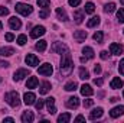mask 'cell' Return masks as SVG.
<instances>
[{"label": "cell", "mask_w": 124, "mask_h": 123, "mask_svg": "<svg viewBox=\"0 0 124 123\" xmlns=\"http://www.w3.org/2000/svg\"><path fill=\"white\" fill-rule=\"evenodd\" d=\"M102 113H104L102 107H97V109H94L93 112L90 113V119H91V120H95V119H100V117L102 116Z\"/></svg>", "instance_id": "cell-16"}, {"label": "cell", "mask_w": 124, "mask_h": 123, "mask_svg": "<svg viewBox=\"0 0 124 123\" xmlns=\"http://www.w3.org/2000/svg\"><path fill=\"white\" fill-rule=\"evenodd\" d=\"M87 31H75L74 32V39L77 41V42H84L85 39H87Z\"/></svg>", "instance_id": "cell-10"}, {"label": "cell", "mask_w": 124, "mask_h": 123, "mask_svg": "<svg viewBox=\"0 0 124 123\" xmlns=\"http://www.w3.org/2000/svg\"><path fill=\"white\" fill-rule=\"evenodd\" d=\"M102 83H104V80H102V78H95V80H94V84H95V86H98V87H101V86H102Z\"/></svg>", "instance_id": "cell-42"}, {"label": "cell", "mask_w": 124, "mask_h": 123, "mask_svg": "<svg viewBox=\"0 0 124 123\" xmlns=\"http://www.w3.org/2000/svg\"><path fill=\"white\" fill-rule=\"evenodd\" d=\"M82 54H84V57L87 60H93L94 58V49L91 46H84L82 48Z\"/></svg>", "instance_id": "cell-19"}, {"label": "cell", "mask_w": 124, "mask_h": 123, "mask_svg": "<svg viewBox=\"0 0 124 123\" xmlns=\"http://www.w3.org/2000/svg\"><path fill=\"white\" fill-rule=\"evenodd\" d=\"M9 26H10L12 29L17 31V29H20L22 22H20V19H17L16 16H13V18H10V19H9Z\"/></svg>", "instance_id": "cell-9"}, {"label": "cell", "mask_w": 124, "mask_h": 123, "mask_svg": "<svg viewBox=\"0 0 124 123\" xmlns=\"http://www.w3.org/2000/svg\"><path fill=\"white\" fill-rule=\"evenodd\" d=\"M117 19H118L120 23H124V9H120L117 12Z\"/></svg>", "instance_id": "cell-36"}, {"label": "cell", "mask_w": 124, "mask_h": 123, "mask_svg": "<svg viewBox=\"0 0 124 123\" xmlns=\"http://www.w3.org/2000/svg\"><path fill=\"white\" fill-rule=\"evenodd\" d=\"M104 12H105V13H113V12H116V4H114V3L105 4V6H104Z\"/></svg>", "instance_id": "cell-31"}, {"label": "cell", "mask_w": 124, "mask_h": 123, "mask_svg": "<svg viewBox=\"0 0 124 123\" xmlns=\"http://www.w3.org/2000/svg\"><path fill=\"white\" fill-rule=\"evenodd\" d=\"M51 49L55 52V54H69V48L65 45V44H62V42H54L52 44V46H51Z\"/></svg>", "instance_id": "cell-3"}, {"label": "cell", "mask_w": 124, "mask_h": 123, "mask_svg": "<svg viewBox=\"0 0 124 123\" xmlns=\"http://www.w3.org/2000/svg\"><path fill=\"white\" fill-rule=\"evenodd\" d=\"M38 72L40 74V75H51L52 72H54V68H52V65L51 64H43V65H40L39 68H38Z\"/></svg>", "instance_id": "cell-5"}, {"label": "cell", "mask_w": 124, "mask_h": 123, "mask_svg": "<svg viewBox=\"0 0 124 123\" xmlns=\"http://www.w3.org/2000/svg\"><path fill=\"white\" fill-rule=\"evenodd\" d=\"M71 120V114L69 113H62L58 116V123H68Z\"/></svg>", "instance_id": "cell-27"}, {"label": "cell", "mask_w": 124, "mask_h": 123, "mask_svg": "<svg viewBox=\"0 0 124 123\" xmlns=\"http://www.w3.org/2000/svg\"><path fill=\"white\" fill-rule=\"evenodd\" d=\"M33 119H35V116H33L32 112H25V113L22 114V122L23 123H32Z\"/></svg>", "instance_id": "cell-20"}, {"label": "cell", "mask_w": 124, "mask_h": 123, "mask_svg": "<svg viewBox=\"0 0 124 123\" xmlns=\"http://www.w3.org/2000/svg\"><path fill=\"white\" fill-rule=\"evenodd\" d=\"M74 19H75V23H82V20H84V12L82 10H77L75 13H74Z\"/></svg>", "instance_id": "cell-22"}, {"label": "cell", "mask_w": 124, "mask_h": 123, "mask_svg": "<svg viewBox=\"0 0 124 123\" xmlns=\"http://www.w3.org/2000/svg\"><path fill=\"white\" fill-rule=\"evenodd\" d=\"M25 61H26L28 65H31V67H36V65L39 64V58H38L36 55H33V54H28Z\"/></svg>", "instance_id": "cell-12"}, {"label": "cell", "mask_w": 124, "mask_h": 123, "mask_svg": "<svg viewBox=\"0 0 124 123\" xmlns=\"http://www.w3.org/2000/svg\"><path fill=\"white\" fill-rule=\"evenodd\" d=\"M49 90H51V83H49V81H43V83L40 84V87H39V93H40V94H46Z\"/></svg>", "instance_id": "cell-21"}, {"label": "cell", "mask_w": 124, "mask_h": 123, "mask_svg": "<svg viewBox=\"0 0 124 123\" xmlns=\"http://www.w3.org/2000/svg\"><path fill=\"white\" fill-rule=\"evenodd\" d=\"M29 75V70H25V68H20V70H17L15 74H13V80L15 81H22L25 77H28Z\"/></svg>", "instance_id": "cell-6"}, {"label": "cell", "mask_w": 124, "mask_h": 123, "mask_svg": "<svg viewBox=\"0 0 124 123\" xmlns=\"http://www.w3.org/2000/svg\"><path fill=\"white\" fill-rule=\"evenodd\" d=\"M100 57H101V60H107L108 58V52L107 51H101L100 52Z\"/></svg>", "instance_id": "cell-43"}, {"label": "cell", "mask_w": 124, "mask_h": 123, "mask_svg": "<svg viewBox=\"0 0 124 123\" xmlns=\"http://www.w3.org/2000/svg\"><path fill=\"white\" fill-rule=\"evenodd\" d=\"M59 71H61L62 75H65V77L71 75V72L74 71V62H72V60H71L69 54H63V55H62L61 65H59Z\"/></svg>", "instance_id": "cell-1"}, {"label": "cell", "mask_w": 124, "mask_h": 123, "mask_svg": "<svg viewBox=\"0 0 124 123\" xmlns=\"http://www.w3.org/2000/svg\"><path fill=\"white\" fill-rule=\"evenodd\" d=\"M110 86H111V88H114V90L121 88V87H123V80H121L120 77H116V78H113V80H111Z\"/></svg>", "instance_id": "cell-17"}, {"label": "cell", "mask_w": 124, "mask_h": 123, "mask_svg": "<svg viewBox=\"0 0 124 123\" xmlns=\"http://www.w3.org/2000/svg\"><path fill=\"white\" fill-rule=\"evenodd\" d=\"M81 94H82V96H87V97L93 96V94H94L93 87H91V86H88V84H84V86L81 87Z\"/></svg>", "instance_id": "cell-18"}, {"label": "cell", "mask_w": 124, "mask_h": 123, "mask_svg": "<svg viewBox=\"0 0 124 123\" xmlns=\"http://www.w3.org/2000/svg\"><path fill=\"white\" fill-rule=\"evenodd\" d=\"M68 3H69V6H72V7H77V6L81 4V0H68Z\"/></svg>", "instance_id": "cell-39"}, {"label": "cell", "mask_w": 124, "mask_h": 123, "mask_svg": "<svg viewBox=\"0 0 124 123\" xmlns=\"http://www.w3.org/2000/svg\"><path fill=\"white\" fill-rule=\"evenodd\" d=\"M123 96H124V93H123Z\"/></svg>", "instance_id": "cell-55"}, {"label": "cell", "mask_w": 124, "mask_h": 123, "mask_svg": "<svg viewBox=\"0 0 124 123\" xmlns=\"http://www.w3.org/2000/svg\"><path fill=\"white\" fill-rule=\"evenodd\" d=\"M4 122H9V123H13V117H4Z\"/></svg>", "instance_id": "cell-50"}, {"label": "cell", "mask_w": 124, "mask_h": 123, "mask_svg": "<svg viewBox=\"0 0 124 123\" xmlns=\"http://www.w3.org/2000/svg\"><path fill=\"white\" fill-rule=\"evenodd\" d=\"M45 28L43 26H35L33 29L31 31V38H39V36H42V35H45Z\"/></svg>", "instance_id": "cell-7"}, {"label": "cell", "mask_w": 124, "mask_h": 123, "mask_svg": "<svg viewBox=\"0 0 124 123\" xmlns=\"http://www.w3.org/2000/svg\"><path fill=\"white\" fill-rule=\"evenodd\" d=\"M6 15H9V9L4 7V6H1L0 7V16H6Z\"/></svg>", "instance_id": "cell-41"}, {"label": "cell", "mask_w": 124, "mask_h": 123, "mask_svg": "<svg viewBox=\"0 0 124 123\" xmlns=\"http://www.w3.org/2000/svg\"><path fill=\"white\" fill-rule=\"evenodd\" d=\"M79 106V98L78 97H69L68 100H66V107H69V109H77Z\"/></svg>", "instance_id": "cell-13"}, {"label": "cell", "mask_w": 124, "mask_h": 123, "mask_svg": "<svg viewBox=\"0 0 124 123\" xmlns=\"http://www.w3.org/2000/svg\"><path fill=\"white\" fill-rule=\"evenodd\" d=\"M121 114H124V106H117V107L111 109V112H110V116L111 117H118Z\"/></svg>", "instance_id": "cell-15"}, {"label": "cell", "mask_w": 124, "mask_h": 123, "mask_svg": "<svg viewBox=\"0 0 124 123\" xmlns=\"http://www.w3.org/2000/svg\"><path fill=\"white\" fill-rule=\"evenodd\" d=\"M79 78H81V80H88V78H90V72H88L85 68H82V67L79 68Z\"/></svg>", "instance_id": "cell-30"}, {"label": "cell", "mask_w": 124, "mask_h": 123, "mask_svg": "<svg viewBox=\"0 0 124 123\" xmlns=\"http://www.w3.org/2000/svg\"><path fill=\"white\" fill-rule=\"evenodd\" d=\"M38 6L42 9H48L51 6V1L49 0H38Z\"/></svg>", "instance_id": "cell-32"}, {"label": "cell", "mask_w": 124, "mask_h": 123, "mask_svg": "<svg viewBox=\"0 0 124 123\" xmlns=\"http://www.w3.org/2000/svg\"><path fill=\"white\" fill-rule=\"evenodd\" d=\"M13 54H15V48H12V46L0 48V57H12Z\"/></svg>", "instance_id": "cell-14"}, {"label": "cell", "mask_w": 124, "mask_h": 123, "mask_svg": "<svg viewBox=\"0 0 124 123\" xmlns=\"http://www.w3.org/2000/svg\"><path fill=\"white\" fill-rule=\"evenodd\" d=\"M94 10H95V6H94V3L88 1V3L85 4V13H94Z\"/></svg>", "instance_id": "cell-33"}, {"label": "cell", "mask_w": 124, "mask_h": 123, "mask_svg": "<svg viewBox=\"0 0 124 123\" xmlns=\"http://www.w3.org/2000/svg\"><path fill=\"white\" fill-rule=\"evenodd\" d=\"M23 101H25L26 106L35 104V101H36V96H35L33 93H25V96H23Z\"/></svg>", "instance_id": "cell-11"}, {"label": "cell", "mask_w": 124, "mask_h": 123, "mask_svg": "<svg viewBox=\"0 0 124 123\" xmlns=\"http://www.w3.org/2000/svg\"><path fill=\"white\" fill-rule=\"evenodd\" d=\"M26 87L28 88H36L38 87V78L36 77H29L28 83H26Z\"/></svg>", "instance_id": "cell-23"}, {"label": "cell", "mask_w": 124, "mask_h": 123, "mask_svg": "<svg viewBox=\"0 0 124 123\" xmlns=\"http://www.w3.org/2000/svg\"><path fill=\"white\" fill-rule=\"evenodd\" d=\"M93 104H94L93 98H87V100H84V107H91Z\"/></svg>", "instance_id": "cell-40"}, {"label": "cell", "mask_w": 124, "mask_h": 123, "mask_svg": "<svg viewBox=\"0 0 124 123\" xmlns=\"http://www.w3.org/2000/svg\"><path fill=\"white\" fill-rule=\"evenodd\" d=\"M100 22H101V19H100L98 16H94V18H91V19L88 20L87 26H88V28H94V26H98V25H100Z\"/></svg>", "instance_id": "cell-24"}, {"label": "cell", "mask_w": 124, "mask_h": 123, "mask_svg": "<svg viewBox=\"0 0 124 123\" xmlns=\"http://www.w3.org/2000/svg\"><path fill=\"white\" fill-rule=\"evenodd\" d=\"M9 65H10V64L7 61H0V67H1V68H7Z\"/></svg>", "instance_id": "cell-46"}, {"label": "cell", "mask_w": 124, "mask_h": 123, "mask_svg": "<svg viewBox=\"0 0 124 123\" xmlns=\"http://www.w3.org/2000/svg\"><path fill=\"white\" fill-rule=\"evenodd\" d=\"M123 51H124V48L120 45V44H116V42H114V44L110 45V52L114 54V55H121Z\"/></svg>", "instance_id": "cell-8"}, {"label": "cell", "mask_w": 124, "mask_h": 123, "mask_svg": "<svg viewBox=\"0 0 124 123\" xmlns=\"http://www.w3.org/2000/svg\"><path fill=\"white\" fill-rule=\"evenodd\" d=\"M43 104H45V100H40V98H39V100H36V101H35V107H36L38 110H42Z\"/></svg>", "instance_id": "cell-38"}, {"label": "cell", "mask_w": 124, "mask_h": 123, "mask_svg": "<svg viewBox=\"0 0 124 123\" xmlns=\"http://www.w3.org/2000/svg\"><path fill=\"white\" fill-rule=\"evenodd\" d=\"M84 120H85V117H84L82 114H79V116L75 117V122H84Z\"/></svg>", "instance_id": "cell-47"}, {"label": "cell", "mask_w": 124, "mask_h": 123, "mask_svg": "<svg viewBox=\"0 0 124 123\" xmlns=\"http://www.w3.org/2000/svg\"><path fill=\"white\" fill-rule=\"evenodd\" d=\"M56 15H58V18H59L61 20H63V22L68 20V15H66V12H65L62 7H58V9H56Z\"/></svg>", "instance_id": "cell-25"}, {"label": "cell", "mask_w": 124, "mask_h": 123, "mask_svg": "<svg viewBox=\"0 0 124 123\" xmlns=\"http://www.w3.org/2000/svg\"><path fill=\"white\" fill-rule=\"evenodd\" d=\"M26 42H28V38H26V35H19V36H17V44H19L20 46H23Z\"/></svg>", "instance_id": "cell-34"}, {"label": "cell", "mask_w": 124, "mask_h": 123, "mask_svg": "<svg viewBox=\"0 0 124 123\" xmlns=\"http://www.w3.org/2000/svg\"><path fill=\"white\" fill-rule=\"evenodd\" d=\"M4 100H6V101H7V104H9V106H12V107H19V106H20V97H19V94H17L16 91L6 93Z\"/></svg>", "instance_id": "cell-2"}, {"label": "cell", "mask_w": 124, "mask_h": 123, "mask_svg": "<svg viewBox=\"0 0 124 123\" xmlns=\"http://www.w3.org/2000/svg\"><path fill=\"white\" fill-rule=\"evenodd\" d=\"M94 72H95V74H100V72H101V67H100V65H95V67H94Z\"/></svg>", "instance_id": "cell-48"}, {"label": "cell", "mask_w": 124, "mask_h": 123, "mask_svg": "<svg viewBox=\"0 0 124 123\" xmlns=\"http://www.w3.org/2000/svg\"><path fill=\"white\" fill-rule=\"evenodd\" d=\"M77 87H78V86H77V83H75V81H69V83H66V84H65V90H66V91H75V90H77Z\"/></svg>", "instance_id": "cell-28"}, {"label": "cell", "mask_w": 124, "mask_h": 123, "mask_svg": "<svg viewBox=\"0 0 124 123\" xmlns=\"http://www.w3.org/2000/svg\"><path fill=\"white\" fill-rule=\"evenodd\" d=\"M45 103H46L48 109H51V107H54V104H55V98H54V97H48V98L45 100Z\"/></svg>", "instance_id": "cell-37"}, {"label": "cell", "mask_w": 124, "mask_h": 123, "mask_svg": "<svg viewBox=\"0 0 124 123\" xmlns=\"http://www.w3.org/2000/svg\"><path fill=\"white\" fill-rule=\"evenodd\" d=\"M118 70H120V72L124 75V60L120 61V64H118Z\"/></svg>", "instance_id": "cell-44"}, {"label": "cell", "mask_w": 124, "mask_h": 123, "mask_svg": "<svg viewBox=\"0 0 124 123\" xmlns=\"http://www.w3.org/2000/svg\"><path fill=\"white\" fill-rule=\"evenodd\" d=\"M49 13H51L49 7H48V9H43V10H40V12H39V18H42V19H46V18L49 16Z\"/></svg>", "instance_id": "cell-35"}, {"label": "cell", "mask_w": 124, "mask_h": 123, "mask_svg": "<svg viewBox=\"0 0 124 123\" xmlns=\"http://www.w3.org/2000/svg\"><path fill=\"white\" fill-rule=\"evenodd\" d=\"M46 46H48V44H46V41H39V42H36V45H35V48L39 51V52H43L45 49H46Z\"/></svg>", "instance_id": "cell-26"}, {"label": "cell", "mask_w": 124, "mask_h": 123, "mask_svg": "<svg viewBox=\"0 0 124 123\" xmlns=\"http://www.w3.org/2000/svg\"><path fill=\"white\" fill-rule=\"evenodd\" d=\"M117 100H118V98H117V97H113V98H111V100H110V101H111V103H116V101H117Z\"/></svg>", "instance_id": "cell-51"}, {"label": "cell", "mask_w": 124, "mask_h": 123, "mask_svg": "<svg viewBox=\"0 0 124 123\" xmlns=\"http://www.w3.org/2000/svg\"><path fill=\"white\" fill-rule=\"evenodd\" d=\"M13 39H15L13 33H6V41H7V42H12Z\"/></svg>", "instance_id": "cell-45"}, {"label": "cell", "mask_w": 124, "mask_h": 123, "mask_svg": "<svg viewBox=\"0 0 124 123\" xmlns=\"http://www.w3.org/2000/svg\"><path fill=\"white\" fill-rule=\"evenodd\" d=\"M120 3H121V4L124 6V0H120Z\"/></svg>", "instance_id": "cell-53"}, {"label": "cell", "mask_w": 124, "mask_h": 123, "mask_svg": "<svg viewBox=\"0 0 124 123\" xmlns=\"http://www.w3.org/2000/svg\"><path fill=\"white\" fill-rule=\"evenodd\" d=\"M93 38H94V41H95V42L101 44V42H102V39H104V33H102L101 31H97L95 33H94Z\"/></svg>", "instance_id": "cell-29"}, {"label": "cell", "mask_w": 124, "mask_h": 123, "mask_svg": "<svg viewBox=\"0 0 124 123\" xmlns=\"http://www.w3.org/2000/svg\"><path fill=\"white\" fill-rule=\"evenodd\" d=\"M48 112H49V114H55V113H56V107L54 106V107H51V109H48Z\"/></svg>", "instance_id": "cell-49"}, {"label": "cell", "mask_w": 124, "mask_h": 123, "mask_svg": "<svg viewBox=\"0 0 124 123\" xmlns=\"http://www.w3.org/2000/svg\"><path fill=\"white\" fill-rule=\"evenodd\" d=\"M0 81H1V78H0Z\"/></svg>", "instance_id": "cell-54"}, {"label": "cell", "mask_w": 124, "mask_h": 123, "mask_svg": "<svg viewBox=\"0 0 124 123\" xmlns=\"http://www.w3.org/2000/svg\"><path fill=\"white\" fill-rule=\"evenodd\" d=\"M15 9H16L17 13H20L23 16H28V15H31L32 12H33V7L29 6V4H25V3H16Z\"/></svg>", "instance_id": "cell-4"}, {"label": "cell", "mask_w": 124, "mask_h": 123, "mask_svg": "<svg viewBox=\"0 0 124 123\" xmlns=\"http://www.w3.org/2000/svg\"><path fill=\"white\" fill-rule=\"evenodd\" d=\"M1 29H3V23L0 22V31H1Z\"/></svg>", "instance_id": "cell-52"}]
</instances>
